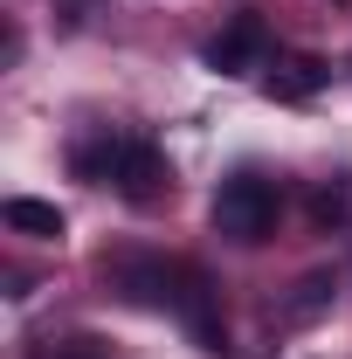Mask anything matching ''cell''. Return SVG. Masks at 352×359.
I'll return each mask as SVG.
<instances>
[{
  "label": "cell",
  "mask_w": 352,
  "mask_h": 359,
  "mask_svg": "<svg viewBox=\"0 0 352 359\" xmlns=\"http://www.w3.org/2000/svg\"><path fill=\"white\" fill-rule=\"evenodd\" d=\"M276 208H283L276 180L256 173V166H242V173H228L215 187V235L242 242V249H256V242L276 235Z\"/></svg>",
  "instance_id": "cell-1"
},
{
  "label": "cell",
  "mask_w": 352,
  "mask_h": 359,
  "mask_svg": "<svg viewBox=\"0 0 352 359\" xmlns=\"http://www.w3.org/2000/svg\"><path fill=\"white\" fill-rule=\"evenodd\" d=\"M111 187H118L132 208H152V201L173 194V166H166V152H159L152 138H125V145H118V173H111Z\"/></svg>",
  "instance_id": "cell-2"
},
{
  "label": "cell",
  "mask_w": 352,
  "mask_h": 359,
  "mask_svg": "<svg viewBox=\"0 0 352 359\" xmlns=\"http://www.w3.org/2000/svg\"><path fill=\"white\" fill-rule=\"evenodd\" d=\"M263 55H269V21L263 14H235L208 42V69L215 76H249V69H263Z\"/></svg>",
  "instance_id": "cell-3"
},
{
  "label": "cell",
  "mask_w": 352,
  "mask_h": 359,
  "mask_svg": "<svg viewBox=\"0 0 352 359\" xmlns=\"http://www.w3.org/2000/svg\"><path fill=\"white\" fill-rule=\"evenodd\" d=\"M325 76H332V69H325L318 55H283V62L263 76V90L276 97V104H304V97H318V90H325Z\"/></svg>",
  "instance_id": "cell-4"
},
{
  "label": "cell",
  "mask_w": 352,
  "mask_h": 359,
  "mask_svg": "<svg viewBox=\"0 0 352 359\" xmlns=\"http://www.w3.org/2000/svg\"><path fill=\"white\" fill-rule=\"evenodd\" d=\"M0 222L14 228V235H35V242H62V208L55 201H35V194H14L7 208H0Z\"/></svg>",
  "instance_id": "cell-5"
},
{
  "label": "cell",
  "mask_w": 352,
  "mask_h": 359,
  "mask_svg": "<svg viewBox=\"0 0 352 359\" xmlns=\"http://www.w3.org/2000/svg\"><path fill=\"white\" fill-rule=\"evenodd\" d=\"M332 297H339V269H311V276H297V290L283 297V318L290 325H311V318L332 311Z\"/></svg>",
  "instance_id": "cell-6"
},
{
  "label": "cell",
  "mask_w": 352,
  "mask_h": 359,
  "mask_svg": "<svg viewBox=\"0 0 352 359\" xmlns=\"http://www.w3.org/2000/svg\"><path fill=\"white\" fill-rule=\"evenodd\" d=\"M311 222L318 228H346L352 222V180H332V187L311 194Z\"/></svg>",
  "instance_id": "cell-7"
},
{
  "label": "cell",
  "mask_w": 352,
  "mask_h": 359,
  "mask_svg": "<svg viewBox=\"0 0 352 359\" xmlns=\"http://www.w3.org/2000/svg\"><path fill=\"white\" fill-rule=\"evenodd\" d=\"M55 359H111V353H104L97 339H62V346H55Z\"/></svg>",
  "instance_id": "cell-8"
}]
</instances>
